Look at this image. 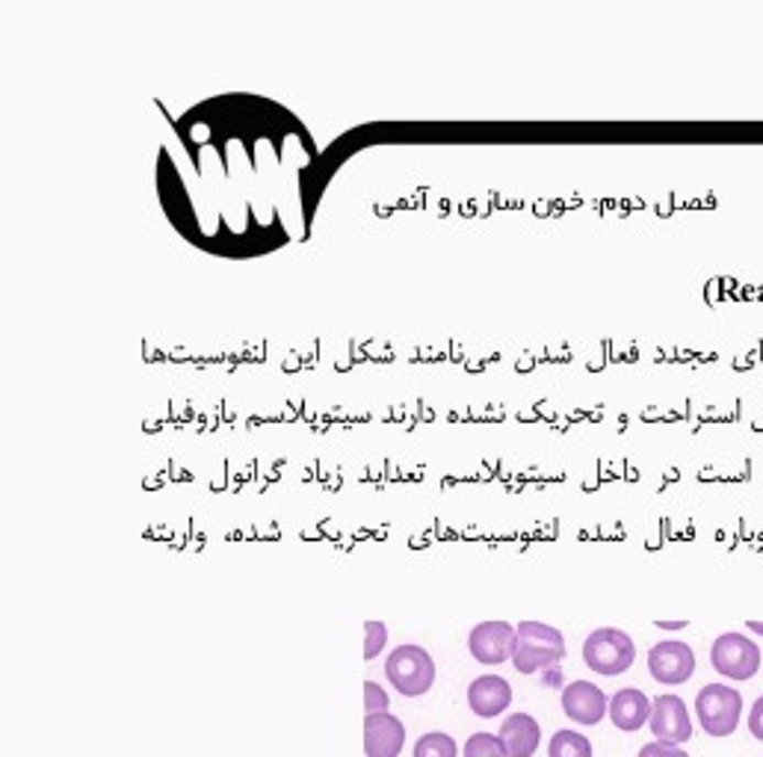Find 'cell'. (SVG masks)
<instances>
[{
  "instance_id": "obj_1",
  "label": "cell",
  "mask_w": 763,
  "mask_h": 757,
  "mask_svg": "<svg viewBox=\"0 0 763 757\" xmlns=\"http://www.w3.org/2000/svg\"><path fill=\"white\" fill-rule=\"evenodd\" d=\"M515 630H519V645H515L512 662L521 674L556 669L566 657V636L556 627L545 625V622H521Z\"/></svg>"
},
{
  "instance_id": "obj_2",
  "label": "cell",
  "mask_w": 763,
  "mask_h": 757,
  "mask_svg": "<svg viewBox=\"0 0 763 757\" xmlns=\"http://www.w3.org/2000/svg\"><path fill=\"white\" fill-rule=\"evenodd\" d=\"M696 716L710 737H731L743 720V692L722 683H707L696 695Z\"/></svg>"
},
{
  "instance_id": "obj_3",
  "label": "cell",
  "mask_w": 763,
  "mask_h": 757,
  "mask_svg": "<svg viewBox=\"0 0 763 757\" xmlns=\"http://www.w3.org/2000/svg\"><path fill=\"white\" fill-rule=\"evenodd\" d=\"M584 660L595 674L603 678H615V674L628 672L636 660V645L619 627H598L586 636Z\"/></svg>"
},
{
  "instance_id": "obj_4",
  "label": "cell",
  "mask_w": 763,
  "mask_h": 757,
  "mask_svg": "<svg viewBox=\"0 0 763 757\" xmlns=\"http://www.w3.org/2000/svg\"><path fill=\"white\" fill-rule=\"evenodd\" d=\"M385 674L400 695L415 699V695H424V692L433 690L435 662L429 651L421 648V645H400V648L388 654Z\"/></svg>"
},
{
  "instance_id": "obj_5",
  "label": "cell",
  "mask_w": 763,
  "mask_h": 757,
  "mask_svg": "<svg viewBox=\"0 0 763 757\" xmlns=\"http://www.w3.org/2000/svg\"><path fill=\"white\" fill-rule=\"evenodd\" d=\"M710 666L728 681H749L761 672V648L743 634H722L710 645Z\"/></svg>"
},
{
  "instance_id": "obj_6",
  "label": "cell",
  "mask_w": 763,
  "mask_h": 757,
  "mask_svg": "<svg viewBox=\"0 0 763 757\" xmlns=\"http://www.w3.org/2000/svg\"><path fill=\"white\" fill-rule=\"evenodd\" d=\"M651 678L663 687H678L696 674V654L680 639H663L648 651Z\"/></svg>"
},
{
  "instance_id": "obj_7",
  "label": "cell",
  "mask_w": 763,
  "mask_h": 757,
  "mask_svg": "<svg viewBox=\"0 0 763 757\" xmlns=\"http://www.w3.org/2000/svg\"><path fill=\"white\" fill-rule=\"evenodd\" d=\"M515 645H519V630L509 622H482L468 636L473 660L482 666H500V662L512 660Z\"/></svg>"
},
{
  "instance_id": "obj_8",
  "label": "cell",
  "mask_w": 763,
  "mask_h": 757,
  "mask_svg": "<svg viewBox=\"0 0 763 757\" xmlns=\"http://www.w3.org/2000/svg\"><path fill=\"white\" fill-rule=\"evenodd\" d=\"M651 734L660 739V743H669V746H680L693 737V720H689L687 701L680 695H657L651 701Z\"/></svg>"
},
{
  "instance_id": "obj_9",
  "label": "cell",
  "mask_w": 763,
  "mask_h": 757,
  "mask_svg": "<svg viewBox=\"0 0 763 757\" xmlns=\"http://www.w3.org/2000/svg\"><path fill=\"white\" fill-rule=\"evenodd\" d=\"M405 746V725L394 713H368L364 716V755L400 757Z\"/></svg>"
},
{
  "instance_id": "obj_10",
  "label": "cell",
  "mask_w": 763,
  "mask_h": 757,
  "mask_svg": "<svg viewBox=\"0 0 763 757\" xmlns=\"http://www.w3.org/2000/svg\"><path fill=\"white\" fill-rule=\"evenodd\" d=\"M563 710L577 725H598L610 713V701L592 681H575L563 690Z\"/></svg>"
},
{
  "instance_id": "obj_11",
  "label": "cell",
  "mask_w": 763,
  "mask_h": 757,
  "mask_svg": "<svg viewBox=\"0 0 763 757\" xmlns=\"http://www.w3.org/2000/svg\"><path fill=\"white\" fill-rule=\"evenodd\" d=\"M468 704L482 720H494L512 704V687L500 674H482L468 687Z\"/></svg>"
},
{
  "instance_id": "obj_12",
  "label": "cell",
  "mask_w": 763,
  "mask_h": 757,
  "mask_svg": "<svg viewBox=\"0 0 763 757\" xmlns=\"http://www.w3.org/2000/svg\"><path fill=\"white\" fill-rule=\"evenodd\" d=\"M500 743L506 748L509 757H533L538 743H542V728L530 713H512L503 728H500Z\"/></svg>"
},
{
  "instance_id": "obj_13",
  "label": "cell",
  "mask_w": 763,
  "mask_h": 757,
  "mask_svg": "<svg viewBox=\"0 0 763 757\" xmlns=\"http://www.w3.org/2000/svg\"><path fill=\"white\" fill-rule=\"evenodd\" d=\"M610 720L619 731H640L651 720V701L642 690H619L610 699Z\"/></svg>"
},
{
  "instance_id": "obj_14",
  "label": "cell",
  "mask_w": 763,
  "mask_h": 757,
  "mask_svg": "<svg viewBox=\"0 0 763 757\" xmlns=\"http://www.w3.org/2000/svg\"><path fill=\"white\" fill-rule=\"evenodd\" d=\"M547 757H592V743L577 731H556Z\"/></svg>"
},
{
  "instance_id": "obj_15",
  "label": "cell",
  "mask_w": 763,
  "mask_h": 757,
  "mask_svg": "<svg viewBox=\"0 0 763 757\" xmlns=\"http://www.w3.org/2000/svg\"><path fill=\"white\" fill-rule=\"evenodd\" d=\"M415 757H459V748H456V739L450 734L433 731V734H424L417 739Z\"/></svg>"
},
{
  "instance_id": "obj_16",
  "label": "cell",
  "mask_w": 763,
  "mask_h": 757,
  "mask_svg": "<svg viewBox=\"0 0 763 757\" xmlns=\"http://www.w3.org/2000/svg\"><path fill=\"white\" fill-rule=\"evenodd\" d=\"M465 757H509L506 748H503V743H500V737H494V734H471L468 737V743H465Z\"/></svg>"
},
{
  "instance_id": "obj_17",
  "label": "cell",
  "mask_w": 763,
  "mask_h": 757,
  "mask_svg": "<svg viewBox=\"0 0 763 757\" xmlns=\"http://www.w3.org/2000/svg\"><path fill=\"white\" fill-rule=\"evenodd\" d=\"M388 627L382 622H368L364 625V660H373L382 648H385Z\"/></svg>"
},
{
  "instance_id": "obj_18",
  "label": "cell",
  "mask_w": 763,
  "mask_h": 757,
  "mask_svg": "<svg viewBox=\"0 0 763 757\" xmlns=\"http://www.w3.org/2000/svg\"><path fill=\"white\" fill-rule=\"evenodd\" d=\"M364 710L368 713H385L388 710V692L373 681H364Z\"/></svg>"
},
{
  "instance_id": "obj_19",
  "label": "cell",
  "mask_w": 763,
  "mask_h": 757,
  "mask_svg": "<svg viewBox=\"0 0 763 757\" xmlns=\"http://www.w3.org/2000/svg\"><path fill=\"white\" fill-rule=\"evenodd\" d=\"M640 757H689V755L680 746H669V743H660V739H654V743L640 748Z\"/></svg>"
},
{
  "instance_id": "obj_20",
  "label": "cell",
  "mask_w": 763,
  "mask_h": 757,
  "mask_svg": "<svg viewBox=\"0 0 763 757\" xmlns=\"http://www.w3.org/2000/svg\"><path fill=\"white\" fill-rule=\"evenodd\" d=\"M749 731H752L754 739H761L763 743V695L752 704V710H749Z\"/></svg>"
},
{
  "instance_id": "obj_21",
  "label": "cell",
  "mask_w": 763,
  "mask_h": 757,
  "mask_svg": "<svg viewBox=\"0 0 763 757\" xmlns=\"http://www.w3.org/2000/svg\"><path fill=\"white\" fill-rule=\"evenodd\" d=\"M657 627H663V630H680V627H687V622H657Z\"/></svg>"
},
{
  "instance_id": "obj_22",
  "label": "cell",
  "mask_w": 763,
  "mask_h": 757,
  "mask_svg": "<svg viewBox=\"0 0 763 757\" xmlns=\"http://www.w3.org/2000/svg\"><path fill=\"white\" fill-rule=\"evenodd\" d=\"M745 627H749V630H752V634L763 636V622H745Z\"/></svg>"
}]
</instances>
